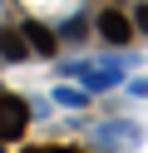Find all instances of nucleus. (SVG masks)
Listing matches in <instances>:
<instances>
[{
    "label": "nucleus",
    "mask_w": 148,
    "mask_h": 153,
    "mask_svg": "<svg viewBox=\"0 0 148 153\" xmlns=\"http://www.w3.org/2000/svg\"><path fill=\"white\" fill-rule=\"evenodd\" d=\"M0 50H5L10 59H25V40H20V35H10V30L0 35Z\"/></svg>",
    "instance_id": "20e7f679"
},
{
    "label": "nucleus",
    "mask_w": 148,
    "mask_h": 153,
    "mask_svg": "<svg viewBox=\"0 0 148 153\" xmlns=\"http://www.w3.org/2000/svg\"><path fill=\"white\" fill-rule=\"evenodd\" d=\"M99 35H104L109 45H128V35H133V25H128L123 15H118V10H104V15H99Z\"/></svg>",
    "instance_id": "f03ea898"
},
{
    "label": "nucleus",
    "mask_w": 148,
    "mask_h": 153,
    "mask_svg": "<svg viewBox=\"0 0 148 153\" xmlns=\"http://www.w3.org/2000/svg\"><path fill=\"white\" fill-rule=\"evenodd\" d=\"M25 123H30V109L15 99V94H0V143H5V138H20Z\"/></svg>",
    "instance_id": "f257e3e1"
},
{
    "label": "nucleus",
    "mask_w": 148,
    "mask_h": 153,
    "mask_svg": "<svg viewBox=\"0 0 148 153\" xmlns=\"http://www.w3.org/2000/svg\"><path fill=\"white\" fill-rule=\"evenodd\" d=\"M25 45H35V50H39V54H54V35H49V30H45V25H35V20H30V25H25Z\"/></svg>",
    "instance_id": "7ed1b4c3"
},
{
    "label": "nucleus",
    "mask_w": 148,
    "mask_h": 153,
    "mask_svg": "<svg viewBox=\"0 0 148 153\" xmlns=\"http://www.w3.org/2000/svg\"><path fill=\"white\" fill-rule=\"evenodd\" d=\"M133 25H138V30L148 35V5H138V15H133Z\"/></svg>",
    "instance_id": "39448f33"
}]
</instances>
